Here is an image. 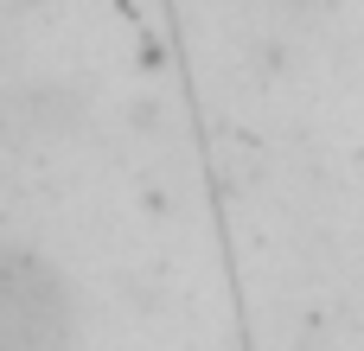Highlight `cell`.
I'll use <instances>...</instances> for the list:
<instances>
[{
  "mask_svg": "<svg viewBox=\"0 0 364 351\" xmlns=\"http://www.w3.org/2000/svg\"><path fill=\"white\" fill-rule=\"evenodd\" d=\"M64 333L70 313L58 275L26 249H0V345H58Z\"/></svg>",
  "mask_w": 364,
  "mask_h": 351,
  "instance_id": "cell-1",
  "label": "cell"
}]
</instances>
